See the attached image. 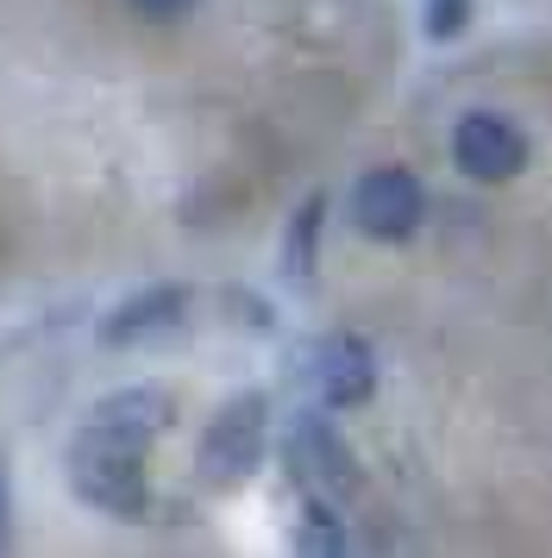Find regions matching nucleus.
<instances>
[{
    "mask_svg": "<svg viewBox=\"0 0 552 558\" xmlns=\"http://www.w3.org/2000/svg\"><path fill=\"white\" fill-rule=\"evenodd\" d=\"M170 396L157 383L139 389H113L88 408V421L70 439V489L88 508L113 514V521H139L151 508V483H145V452L164 439L170 427Z\"/></svg>",
    "mask_w": 552,
    "mask_h": 558,
    "instance_id": "obj_1",
    "label": "nucleus"
},
{
    "mask_svg": "<svg viewBox=\"0 0 552 558\" xmlns=\"http://www.w3.org/2000/svg\"><path fill=\"white\" fill-rule=\"evenodd\" d=\"M264 427H271V402L245 389V396H232V402L207 421L201 433V452H195V471L207 489H239V483L257 471V458H264Z\"/></svg>",
    "mask_w": 552,
    "mask_h": 558,
    "instance_id": "obj_2",
    "label": "nucleus"
},
{
    "mask_svg": "<svg viewBox=\"0 0 552 558\" xmlns=\"http://www.w3.org/2000/svg\"><path fill=\"white\" fill-rule=\"evenodd\" d=\"M283 464H289V477L301 483V496H321V502H333V508H339V496L358 489V464H351L346 439L326 427V414H296V421H289Z\"/></svg>",
    "mask_w": 552,
    "mask_h": 558,
    "instance_id": "obj_3",
    "label": "nucleus"
},
{
    "mask_svg": "<svg viewBox=\"0 0 552 558\" xmlns=\"http://www.w3.org/2000/svg\"><path fill=\"white\" fill-rule=\"evenodd\" d=\"M351 220H358V232H371V239H408V232L427 220V195L421 182L408 177V170H396V163H383V170H371V177H358V189H351Z\"/></svg>",
    "mask_w": 552,
    "mask_h": 558,
    "instance_id": "obj_4",
    "label": "nucleus"
},
{
    "mask_svg": "<svg viewBox=\"0 0 552 558\" xmlns=\"http://www.w3.org/2000/svg\"><path fill=\"white\" fill-rule=\"evenodd\" d=\"M452 157H458V170L471 182H508L527 170V138L502 113H465L452 126Z\"/></svg>",
    "mask_w": 552,
    "mask_h": 558,
    "instance_id": "obj_5",
    "label": "nucleus"
},
{
    "mask_svg": "<svg viewBox=\"0 0 552 558\" xmlns=\"http://www.w3.org/2000/svg\"><path fill=\"white\" fill-rule=\"evenodd\" d=\"M308 371H314V389H321L326 408H358V402H371V389H376V357H371V345L351 339V332L321 339Z\"/></svg>",
    "mask_w": 552,
    "mask_h": 558,
    "instance_id": "obj_6",
    "label": "nucleus"
},
{
    "mask_svg": "<svg viewBox=\"0 0 552 558\" xmlns=\"http://www.w3.org/2000/svg\"><path fill=\"white\" fill-rule=\"evenodd\" d=\"M176 320H182V289H145L100 320V345H132V339H151Z\"/></svg>",
    "mask_w": 552,
    "mask_h": 558,
    "instance_id": "obj_7",
    "label": "nucleus"
},
{
    "mask_svg": "<svg viewBox=\"0 0 552 558\" xmlns=\"http://www.w3.org/2000/svg\"><path fill=\"white\" fill-rule=\"evenodd\" d=\"M296 558H346V527H339V508L321 502V496H308V508H301Z\"/></svg>",
    "mask_w": 552,
    "mask_h": 558,
    "instance_id": "obj_8",
    "label": "nucleus"
},
{
    "mask_svg": "<svg viewBox=\"0 0 552 558\" xmlns=\"http://www.w3.org/2000/svg\"><path fill=\"white\" fill-rule=\"evenodd\" d=\"M314 227H321V202H308V207H301L296 232H289V245H283V252H289V270H296V277H308V270H314Z\"/></svg>",
    "mask_w": 552,
    "mask_h": 558,
    "instance_id": "obj_9",
    "label": "nucleus"
},
{
    "mask_svg": "<svg viewBox=\"0 0 552 558\" xmlns=\"http://www.w3.org/2000/svg\"><path fill=\"white\" fill-rule=\"evenodd\" d=\"M0 558H13V483H7V458H0Z\"/></svg>",
    "mask_w": 552,
    "mask_h": 558,
    "instance_id": "obj_10",
    "label": "nucleus"
},
{
    "mask_svg": "<svg viewBox=\"0 0 552 558\" xmlns=\"http://www.w3.org/2000/svg\"><path fill=\"white\" fill-rule=\"evenodd\" d=\"M132 7H139V13H151V20H182L195 0H132Z\"/></svg>",
    "mask_w": 552,
    "mask_h": 558,
    "instance_id": "obj_11",
    "label": "nucleus"
}]
</instances>
